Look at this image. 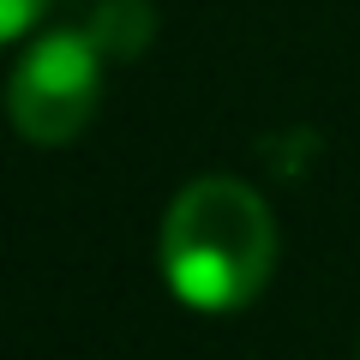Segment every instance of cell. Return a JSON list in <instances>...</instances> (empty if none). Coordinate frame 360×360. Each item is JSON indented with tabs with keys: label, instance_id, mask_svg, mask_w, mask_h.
Returning a JSON list of instances; mask_svg holds the SVG:
<instances>
[{
	"label": "cell",
	"instance_id": "obj_1",
	"mask_svg": "<svg viewBox=\"0 0 360 360\" xmlns=\"http://www.w3.org/2000/svg\"><path fill=\"white\" fill-rule=\"evenodd\" d=\"M276 264V222L264 198L229 174L193 180L162 217V276L186 307L234 312Z\"/></svg>",
	"mask_w": 360,
	"mask_h": 360
},
{
	"label": "cell",
	"instance_id": "obj_2",
	"mask_svg": "<svg viewBox=\"0 0 360 360\" xmlns=\"http://www.w3.org/2000/svg\"><path fill=\"white\" fill-rule=\"evenodd\" d=\"M96 96H103V49L84 30H49L13 66V84H6L13 127L30 144L78 139L96 115Z\"/></svg>",
	"mask_w": 360,
	"mask_h": 360
},
{
	"label": "cell",
	"instance_id": "obj_3",
	"mask_svg": "<svg viewBox=\"0 0 360 360\" xmlns=\"http://www.w3.org/2000/svg\"><path fill=\"white\" fill-rule=\"evenodd\" d=\"M37 13H42V0H0V37L18 42L30 25H37Z\"/></svg>",
	"mask_w": 360,
	"mask_h": 360
}]
</instances>
